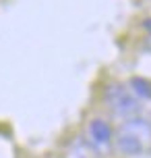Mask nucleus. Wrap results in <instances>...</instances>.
I'll return each instance as SVG.
<instances>
[{
	"mask_svg": "<svg viewBox=\"0 0 151 158\" xmlns=\"http://www.w3.org/2000/svg\"><path fill=\"white\" fill-rule=\"evenodd\" d=\"M103 98H106L108 106L112 108V112H114L116 117H133V114H137L139 108H141L139 100H137L124 85H118V83H114V85L108 87Z\"/></svg>",
	"mask_w": 151,
	"mask_h": 158,
	"instance_id": "1",
	"label": "nucleus"
},
{
	"mask_svg": "<svg viewBox=\"0 0 151 158\" xmlns=\"http://www.w3.org/2000/svg\"><path fill=\"white\" fill-rule=\"evenodd\" d=\"M120 131L137 137L141 143L151 142V123H147L145 118H130V121H126V123L122 125Z\"/></svg>",
	"mask_w": 151,
	"mask_h": 158,
	"instance_id": "2",
	"label": "nucleus"
},
{
	"mask_svg": "<svg viewBox=\"0 0 151 158\" xmlns=\"http://www.w3.org/2000/svg\"><path fill=\"white\" fill-rule=\"evenodd\" d=\"M89 135H91V142L93 143H97V146H108L110 139H112V129L103 118H95L89 125Z\"/></svg>",
	"mask_w": 151,
	"mask_h": 158,
	"instance_id": "3",
	"label": "nucleus"
},
{
	"mask_svg": "<svg viewBox=\"0 0 151 158\" xmlns=\"http://www.w3.org/2000/svg\"><path fill=\"white\" fill-rule=\"evenodd\" d=\"M116 148L122 154H126V156H139V154H143V143L139 142L137 137H133V135H128V133H122V131L116 137Z\"/></svg>",
	"mask_w": 151,
	"mask_h": 158,
	"instance_id": "4",
	"label": "nucleus"
},
{
	"mask_svg": "<svg viewBox=\"0 0 151 158\" xmlns=\"http://www.w3.org/2000/svg\"><path fill=\"white\" fill-rule=\"evenodd\" d=\"M130 89L137 96V100H149L151 98V81L143 77H133L130 79Z\"/></svg>",
	"mask_w": 151,
	"mask_h": 158,
	"instance_id": "5",
	"label": "nucleus"
},
{
	"mask_svg": "<svg viewBox=\"0 0 151 158\" xmlns=\"http://www.w3.org/2000/svg\"><path fill=\"white\" fill-rule=\"evenodd\" d=\"M145 29H147L149 35H151V19H145Z\"/></svg>",
	"mask_w": 151,
	"mask_h": 158,
	"instance_id": "6",
	"label": "nucleus"
}]
</instances>
